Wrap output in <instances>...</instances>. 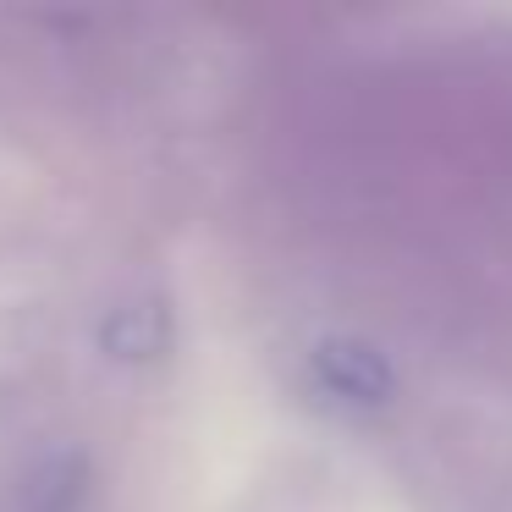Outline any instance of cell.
<instances>
[{"label":"cell","instance_id":"cell-2","mask_svg":"<svg viewBox=\"0 0 512 512\" xmlns=\"http://www.w3.org/2000/svg\"><path fill=\"white\" fill-rule=\"evenodd\" d=\"M100 342H105V358H116V364H155L171 347V309L155 292H149V298L116 303V309L105 314Z\"/></svg>","mask_w":512,"mask_h":512},{"label":"cell","instance_id":"cell-3","mask_svg":"<svg viewBox=\"0 0 512 512\" xmlns=\"http://www.w3.org/2000/svg\"><path fill=\"white\" fill-rule=\"evenodd\" d=\"M89 501V457L45 452L17 485V512H83Z\"/></svg>","mask_w":512,"mask_h":512},{"label":"cell","instance_id":"cell-1","mask_svg":"<svg viewBox=\"0 0 512 512\" xmlns=\"http://www.w3.org/2000/svg\"><path fill=\"white\" fill-rule=\"evenodd\" d=\"M309 380L347 419H380L397 402V369L364 336H325L309 353Z\"/></svg>","mask_w":512,"mask_h":512}]
</instances>
